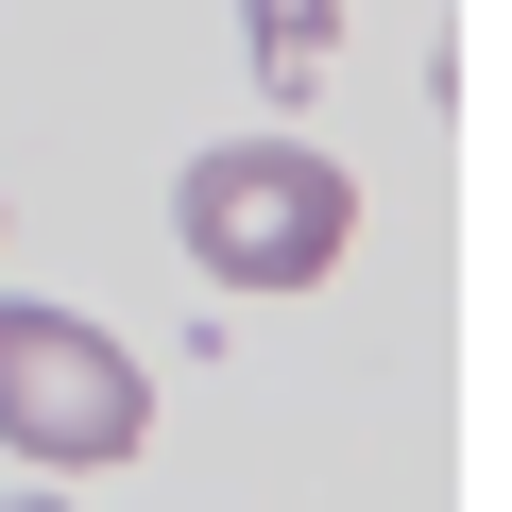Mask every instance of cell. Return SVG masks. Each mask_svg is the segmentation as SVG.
Wrapping results in <instances>:
<instances>
[{"label":"cell","mask_w":512,"mask_h":512,"mask_svg":"<svg viewBox=\"0 0 512 512\" xmlns=\"http://www.w3.org/2000/svg\"><path fill=\"white\" fill-rule=\"evenodd\" d=\"M0 444H18L35 478H103V461L154 444V376H137L86 308L0 291Z\"/></svg>","instance_id":"cell-2"},{"label":"cell","mask_w":512,"mask_h":512,"mask_svg":"<svg viewBox=\"0 0 512 512\" xmlns=\"http://www.w3.org/2000/svg\"><path fill=\"white\" fill-rule=\"evenodd\" d=\"M171 239L205 291H325L359 256V171L325 137H222L171 171Z\"/></svg>","instance_id":"cell-1"},{"label":"cell","mask_w":512,"mask_h":512,"mask_svg":"<svg viewBox=\"0 0 512 512\" xmlns=\"http://www.w3.org/2000/svg\"><path fill=\"white\" fill-rule=\"evenodd\" d=\"M239 18H256V69L274 86H325V0H239Z\"/></svg>","instance_id":"cell-3"},{"label":"cell","mask_w":512,"mask_h":512,"mask_svg":"<svg viewBox=\"0 0 512 512\" xmlns=\"http://www.w3.org/2000/svg\"><path fill=\"white\" fill-rule=\"evenodd\" d=\"M0 512H69V495H52V478H35V495H0Z\"/></svg>","instance_id":"cell-4"}]
</instances>
